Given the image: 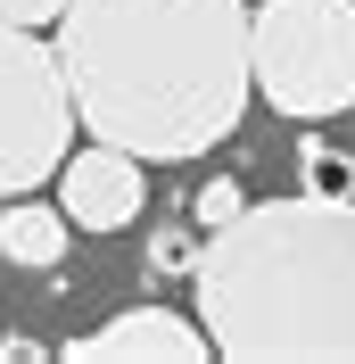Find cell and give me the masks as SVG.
<instances>
[{"instance_id":"obj_1","label":"cell","mask_w":355,"mask_h":364,"mask_svg":"<svg viewBox=\"0 0 355 364\" xmlns=\"http://www.w3.org/2000/svg\"><path fill=\"white\" fill-rule=\"evenodd\" d=\"M248 0H67L58 58L91 141L133 149L141 166L207 158L240 133L256 100Z\"/></svg>"},{"instance_id":"obj_2","label":"cell","mask_w":355,"mask_h":364,"mask_svg":"<svg viewBox=\"0 0 355 364\" xmlns=\"http://www.w3.org/2000/svg\"><path fill=\"white\" fill-rule=\"evenodd\" d=\"M231 364H355V199H248L190 273Z\"/></svg>"},{"instance_id":"obj_3","label":"cell","mask_w":355,"mask_h":364,"mask_svg":"<svg viewBox=\"0 0 355 364\" xmlns=\"http://www.w3.org/2000/svg\"><path fill=\"white\" fill-rule=\"evenodd\" d=\"M256 100L289 124H322L355 108V0H265L248 17Z\"/></svg>"},{"instance_id":"obj_4","label":"cell","mask_w":355,"mask_h":364,"mask_svg":"<svg viewBox=\"0 0 355 364\" xmlns=\"http://www.w3.org/2000/svg\"><path fill=\"white\" fill-rule=\"evenodd\" d=\"M75 149V83L58 42L0 17V199L58 182Z\"/></svg>"},{"instance_id":"obj_5","label":"cell","mask_w":355,"mask_h":364,"mask_svg":"<svg viewBox=\"0 0 355 364\" xmlns=\"http://www.w3.org/2000/svg\"><path fill=\"white\" fill-rule=\"evenodd\" d=\"M58 207L75 215V232H133L141 207H149V174H141L133 149L91 141L58 166Z\"/></svg>"},{"instance_id":"obj_6","label":"cell","mask_w":355,"mask_h":364,"mask_svg":"<svg viewBox=\"0 0 355 364\" xmlns=\"http://www.w3.org/2000/svg\"><path fill=\"white\" fill-rule=\"evenodd\" d=\"M58 356H75V364H124V356H157V364H207V356H215V340H207V323L174 315V306H124V315H108L99 331L67 340Z\"/></svg>"},{"instance_id":"obj_7","label":"cell","mask_w":355,"mask_h":364,"mask_svg":"<svg viewBox=\"0 0 355 364\" xmlns=\"http://www.w3.org/2000/svg\"><path fill=\"white\" fill-rule=\"evenodd\" d=\"M75 240V215L67 207H42L33 191H17V199H0V257L25 273H50L58 257H67Z\"/></svg>"},{"instance_id":"obj_8","label":"cell","mask_w":355,"mask_h":364,"mask_svg":"<svg viewBox=\"0 0 355 364\" xmlns=\"http://www.w3.org/2000/svg\"><path fill=\"white\" fill-rule=\"evenodd\" d=\"M297 174L314 199H355V158H339L331 141H297Z\"/></svg>"},{"instance_id":"obj_9","label":"cell","mask_w":355,"mask_h":364,"mask_svg":"<svg viewBox=\"0 0 355 364\" xmlns=\"http://www.w3.org/2000/svg\"><path fill=\"white\" fill-rule=\"evenodd\" d=\"M240 207H248V191H240L231 174H215V182H199V191H190V224H199V232H223Z\"/></svg>"},{"instance_id":"obj_10","label":"cell","mask_w":355,"mask_h":364,"mask_svg":"<svg viewBox=\"0 0 355 364\" xmlns=\"http://www.w3.org/2000/svg\"><path fill=\"white\" fill-rule=\"evenodd\" d=\"M199 249H207L199 224H165V232L149 240V265H157V273H199Z\"/></svg>"},{"instance_id":"obj_11","label":"cell","mask_w":355,"mask_h":364,"mask_svg":"<svg viewBox=\"0 0 355 364\" xmlns=\"http://www.w3.org/2000/svg\"><path fill=\"white\" fill-rule=\"evenodd\" d=\"M0 17H9V25H58L67 0H0Z\"/></svg>"},{"instance_id":"obj_12","label":"cell","mask_w":355,"mask_h":364,"mask_svg":"<svg viewBox=\"0 0 355 364\" xmlns=\"http://www.w3.org/2000/svg\"><path fill=\"white\" fill-rule=\"evenodd\" d=\"M33 356H50V348L25 340V331H0V364H33Z\"/></svg>"}]
</instances>
